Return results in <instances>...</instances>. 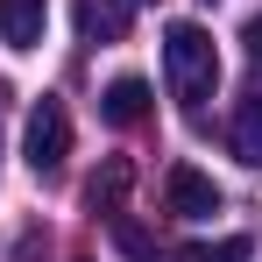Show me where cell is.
<instances>
[{
	"instance_id": "6da1fadb",
	"label": "cell",
	"mask_w": 262,
	"mask_h": 262,
	"mask_svg": "<svg viewBox=\"0 0 262 262\" xmlns=\"http://www.w3.org/2000/svg\"><path fill=\"white\" fill-rule=\"evenodd\" d=\"M163 85L184 114H199L220 85V50L213 36L199 29V21H170V36H163Z\"/></svg>"
},
{
	"instance_id": "7a4b0ae2",
	"label": "cell",
	"mask_w": 262,
	"mask_h": 262,
	"mask_svg": "<svg viewBox=\"0 0 262 262\" xmlns=\"http://www.w3.org/2000/svg\"><path fill=\"white\" fill-rule=\"evenodd\" d=\"M21 156H29L36 177H57V170H64V156H71V114H64V99H36V106H29Z\"/></svg>"
},
{
	"instance_id": "3957f363",
	"label": "cell",
	"mask_w": 262,
	"mask_h": 262,
	"mask_svg": "<svg viewBox=\"0 0 262 262\" xmlns=\"http://www.w3.org/2000/svg\"><path fill=\"white\" fill-rule=\"evenodd\" d=\"M163 206H170L177 220H206V213H220V184L206 170H191V163H177V170L163 177Z\"/></svg>"
},
{
	"instance_id": "277c9868",
	"label": "cell",
	"mask_w": 262,
	"mask_h": 262,
	"mask_svg": "<svg viewBox=\"0 0 262 262\" xmlns=\"http://www.w3.org/2000/svg\"><path fill=\"white\" fill-rule=\"evenodd\" d=\"M50 29V0H0V43L7 50H36Z\"/></svg>"
},
{
	"instance_id": "5b68a950",
	"label": "cell",
	"mask_w": 262,
	"mask_h": 262,
	"mask_svg": "<svg viewBox=\"0 0 262 262\" xmlns=\"http://www.w3.org/2000/svg\"><path fill=\"white\" fill-rule=\"evenodd\" d=\"M135 21V0H78V36L85 43H121Z\"/></svg>"
},
{
	"instance_id": "8992f818",
	"label": "cell",
	"mask_w": 262,
	"mask_h": 262,
	"mask_svg": "<svg viewBox=\"0 0 262 262\" xmlns=\"http://www.w3.org/2000/svg\"><path fill=\"white\" fill-rule=\"evenodd\" d=\"M142 114H149V85L142 78H114L99 92V121L106 128H142Z\"/></svg>"
},
{
	"instance_id": "52a82bcc",
	"label": "cell",
	"mask_w": 262,
	"mask_h": 262,
	"mask_svg": "<svg viewBox=\"0 0 262 262\" xmlns=\"http://www.w3.org/2000/svg\"><path fill=\"white\" fill-rule=\"evenodd\" d=\"M234 156H241L248 170H262V92H248L241 114H234Z\"/></svg>"
},
{
	"instance_id": "ba28073f",
	"label": "cell",
	"mask_w": 262,
	"mask_h": 262,
	"mask_svg": "<svg viewBox=\"0 0 262 262\" xmlns=\"http://www.w3.org/2000/svg\"><path fill=\"white\" fill-rule=\"evenodd\" d=\"M177 262H248V241H241V234H227V241H191Z\"/></svg>"
},
{
	"instance_id": "9c48e42d",
	"label": "cell",
	"mask_w": 262,
	"mask_h": 262,
	"mask_svg": "<svg viewBox=\"0 0 262 262\" xmlns=\"http://www.w3.org/2000/svg\"><path fill=\"white\" fill-rule=\"evenodd\" d=\"M114 241H121V255H128V262H156V241H149L128 213H114Z\"/></svg>"
},
{
	"instance_id": "30bf717a",
	"label": "cell",
	"mask_w": 262,
	"mask_h": 262,
	"mask_svg": "<svg viewBox=\"0 0 262 262\" xmlns=\"http://www.w3.org/2000/svg\"><path fill=\"white\" fill-rule=\"evenodd\" d=\"M121 184H128V163H106V177H92V206L106 220L121 213Z\"/></svg>"
},
{
	"instance_id": "8fae6325",
	"label": "cell",
	"mask_w": 262,
	"mask_h": 262,
	"mask_svg": "<svg viewBox=\"0 0 262 262\" xmlns=\"http://www.w3.org/2000/svg\"><path fill=\"white\" fill-rule=\"evenodd\" d=\"M241 43H248V57H255V64H262V14H255V21H248V29H241Z\"/></svg>"
},
{
	"instance_id": "7c38bea8",
	"label": "cell",
	"mask_w": 262,
	"mask_h": 262,
	"mask_svg": "<svg viewBox=\"0 0 262 262\" xmlns=\"http://www.w3.org/2000/svg\"><path fill=\"white\" fill-rule=\"evenodd\" d=\"M0 99H7V85H0Z\"/></svg>"
}]
</instances>
